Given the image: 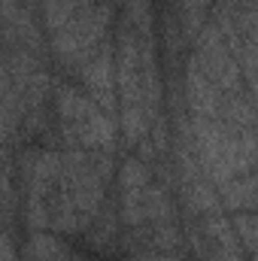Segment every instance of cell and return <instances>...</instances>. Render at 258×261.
I'll return each instance as SVG.
<instances>
[{
    "instance_id": "obj_1",
    "label": "cell",
    "mask_w": 258,
    "mask_h": 261,
    "mask_svg": "<svg viewBox=\"0 0 258 261\" xmlns=\"http://www.w3.org/2000/svg\"><path fill=\"white\" fill-rule=\"evenodd\" d=\"M40 15L52 55L73 73L110 37L116 6L113 0H40Z\"/></svg>"
},
{
    "instance_id": "obj_2",
    "label": "cell",
    "mask_w": 258,
    "mask_h": 261,
    "mask_svg": "<svg viewBox=\"0 0 258 261\" xmlns=\"http://www.w3.org/2000/svg\"><path fill=\"white\" fill-rule=\"evenodd\" d=\"M52 122L58 149H85V152H113L116 125L76 82H52Z\"/></svg>"
},
{
    "instance_id": "obj_3",
    "label": "cell",
    "mask_w": 258,
    "mask_h": 261,
    "mask_svg": "<svg viewBox=\"0 0 258 261\" xmlns=\"http://www.w3.org/2000/svg\"><path fill=\"white\" fill-rule=\"evenodd\" d=\"M18 261H73V246L55 231H31Z\"/></svg>"
},
{
    "instance_id": "obj_4",
    "label": "cell",
    "mask_w": 258,
    "mask_h": 261,
    "mask_svg": "<svg viewBox=\"0 0 258 261\" xmlns=\"http://www.w3.org/2000/svg\"><path fill=\"white\" fill-rule=\"evenodd\" d=\"M18 210V179H15V164H3L0 167V222L12 225Z\"/></svg>"
},
{
    "instance_id": "obj_5",
    "label": "cell",
    "mask_w": 258,
    "mask_h": 261,
    "mask_svg": "<svg viewBox=\"0 0 258 261\" xmlns=\"http://www.w3.org/2000/svg\"><path fill=\"white\" fill-rule=\"evenodd\" d=\"M131 261H183V258H173V255H134Z\"/></svg>"
},
{
    "instance_id": "obj_6",
    "label": "cell",
    "mask_w": 258,
    "mask_h": 261,
    "mask_svg": "<svg viewBox=\"0 0 258 261\" xmlns=\"http://www.w3.org/2000/svg\"><path fill=\"white\" fill-rule=\"evenodd\" d=\"M18 3H21V6H28V9H31V12H34V9H37V6H40V0H18Z\"/></svg>"
}]
</instances>
